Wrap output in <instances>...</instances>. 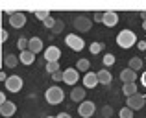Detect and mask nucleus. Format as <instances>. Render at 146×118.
<instances>
[{
    "instance_id": "38",
    "label": "nucleus",
    "mask_w": 146,
    "mask_h": 118,
    "mask_svg": "<svg viewBox=\"0 0 146 118\" xmlns=\"http://www.w3.org/2000/svg\"><path fill=\"white\" fill-rule=\"evenodd\" d=\"M6 79H7V76L4 72H0V81H6Z\"/></svg>"
},
{
    "instance_id": "28",
    "label": "nucleus",
    "mask_w": 146,
    "mask_h": 118,
    "mask_svg": "<svg viewBox=\"0 0 146 118\" xmlns=\"http://www.w3.org/2000/svg\"><path fill=\"white\" fill-rule=\"evenodd\" d=\"M120 118H133V111H131V109H128V107L120 109Z\"/></svg>"
},
{
    "instance_id": "29",
    "label": "nucleus",
    "mask_w": 146,
    "mask_h": 118,
    "mask_svg": "<svg viewBox=\"0 0 146 118\" xmlns=\"http://www.w3.org/2000/svg\"><path fill=\"white\" fill-rule=\"evenodd\" d=\"M35 17L37 18H39V20H46V18L50 17V11H35Z\"/></svg>"
},
{
    "instance_id": "4",
    "label": "nucleus",
    "mask_w": 146,
    "mask_h": 118,
    "mask_svg": "<svg viewBox=\"0 0 146 118\" xmlns=\"http://www.w3.org/2000/svg\"><path fill=\"white\" fill-rule=\"evenodd\" d=\"M74 28L78 30V32H89V30L93 28V20H91L87 15H78V17L74 18Z\"/></svg>"
},
{
    "instance_id": "39",
    "label": "nucleus",
    "mask_w": 146,
    "mask_h": 118,
    "mask_svg": "<svg viewBox=\"0 0 146 118\" xmlns=\"http://www.w3.org/2000/svg\"><path fill=\"white\" fill-rule=\"evenodd\" d=\"M141 18H143V20H146V11H141Z\"/></svg>"
},
{
    "instance_id": "1",
    "label": "nucleus",
    "mask_w": 146,
    "mask_h": 118,
    "mask_svg": "<svg viewBox=\"0 0 146 118\" xmlns=\"http://www.w3.org/2000/svg\"><path fill=\"white\" fill-rule=\"evenodd\" d=\"M135 43H137V37H135V32H131V30H122L117 35V44L122 48H131Z\"/></svg>"
},
{
    "instance_id": "6",
    "label": "nucleus",
    "mask_w": 146,
    "mask_h": 118,
    "mask_svg": "<svg viewBox=\"0 0 146 118\" xmlns=\"http://www.w3.org/2000/svg\"><path fill=\"white\" fill-rule=\"evenodd\" d=\"M94 111H96V105H94L93 102H89V100H83L82 103H80V107H78L80 116H83V118H91L94 115Z\"/></svg>"
},
{
    "instance_id": "21",
    "label": "nucleus",
    "mask_w": 146,
    "mask_h": 118,
    "mask_svg": "<svg viewBox=\"0 0 146 118\" xmlns=\"http://www.w3.org/2000/svg\"><path fill=\"white\" fill-rule=\"evenodd\" d=\"M128 68H131L133 72L141 70V68H143V59H141V57H131V59H129V67Z\"/></svg>"
},
{
    "instance_id": "20",
    "label": "nucleus",
    "mask_w": 146,
    "mask_h": 118,
    "mask_svg": "<svg viewBox=\"0 0 146 118\" xmlns=\"http://www.w3.org/2000/svg\"><path fill=\"white\" fill-rule=\"evenodd\" d=\"M122 92H124L126 96H133V94H137V85L135 83H124Z\"/></svg>"
},
{
    "instance_id": "14",
    "label": "nucleus",
    "mask_w": 146,
    "mask_h": 118,
    "mask_svg": "<svg viewBox=\"0 0 146 118\" xmlns=\"http://www.w3.org/2000/svg\"><path fill=\"white\" fill-rule=\"evenodd\" d=\"M83 85H85V89H94V87L98 85L96 72H87V74L83 76Z\"/></svg>"
},
{
    "instance_id": "13",
    "label": "nucleus",
    "mask_w": 146,
    "mask_h": 118,
    "mask_svg": "<svg viewBox=\"0 0 146 118\" xmlns=\"http://www.w3.org/2000/svg\"><path fill=\"white\" fill-rule=\"evenodd\" d=\"M28 50L32 52L33 55L39 54V52H43V41H41L39 37H32V39H28Z\"/></svg>"
},
{
    "instance_id": "26",
    "label": "nucleus",
    "mask_w": 146,
    "mask_h": 118,
    "mask_svg": "<svg viewBox=\"0 0 146 118\" xmlns=\"http://www.w3.org/2000/svg\"><path fill=\"white\" fill-rule=\"evenodd\" d=\"M102 48H104V44L102 43H93L91 44V54H100V52H102Z\"/></svg>"
},
{
    "instance_id": "12",
    "label": "nucleus",
    "mask_w": 146,
    "mask_h": 118,
    "mask_svg": "<svg viewBox=\"0 0 146 118\" xmlns=\"http://www.w3.org/2000/svg\"><path fill=\"white\" fill-rule=\"evenodd\" d=\"M15 111H17V105H15L13 102H6V103L0 105V116H4V118L13 116Z\"/></svg>"
},
{
    "instance_id": "10",
    "label": "nucleus",
    "mask_w": 146,
    "mask_h": 118,
    "mask_svg": "<svg viewBox=\"0 0 146 118\" xmlns=\"http://www.w3.org/2000/svg\"><path fill=\"white\" fill-rule=\"evenodd\" d=\"M80 79V74L76 68H67V70H63V81L67 83V85H76Z\"/></svg>"
},
{
    "instance_id": "3",
    "label": "nucleus",
    "mask_w": 146,
    "mask_h": 118,
    "mask_svg": "<svg viewBox=\"0 0 146 118\" xmlns=\"http://www.w3.org/2000/svg\"><path fill=\"white\" fill-rule=\"evenodd\" d=\"M65 44H67L70 50H76V52H80V50H83V48H85L83 39H82V37H78L76 33H70V35L65 37Z\"/></svg>"
},
{
    "instance_id": "18",
    "label": "nucleus",
    "mask_w": 146,
    "mask_h": 118,
    "mask_svg": "<svg viewBox=\"0 0 146 118\" xmlns=\"http://www.w3.org/2000/svg\"><path fill=\"white\" fill-rule=\"evenodd\" d=\"M70 100L72 102H83L85 100V89H80V87L72 89L70 90Z\"/></svg>"
},
{
    "instance_id": "15",
    "label": "nucleus",
    "mask_w": 146,
    "mask_h": 118,
    "mask_svg": "<svg viewBox=\"0 0 146 118\" xmlns=\"http://www.w3.org/2000/svg\"><path fill=\"white\" fill-rule=\"evenodd\" d=\"M96 78H98V83H102V85H109L111 79H113V76H111V72L107 70V68H102V70L96 72Z\"/></svg>"
},
{
    "instance_id": "16",
    "label": "nucleus",
    "mask_w": 146,
    "mask_h": 118,
    "mask_svg": "<svg viewBox=\"0 0 146 118\" xmlns=\"http://www.w3.org/2000/svg\"><path fill=\"white\" fill-rule=\"evenodd\" d=\"M120 79L124 83H135L137 79V72H133L131 68H124V70L120 72Z\"/></svg>"
},
{
    "instance_id": "41",
    "label": "nucleus",
    "mask_w": 146,
    "mask_h": 118,
    "mask_svg": "<svg viewBox=\"0 0 146 118\" xmlns=\"http://www.w3.org/2000/svg\"><path fill=\"white\" fill-rule=\"evenodd\" d=\"M143 30H146V20H143Z\"/></svg>"
},
{
    "instance_id": "32",
    "label": "nucleus",
    "mask_w": 146,
    "mask_h": 118,
    "mask_svg": "<svg viewBox=\"0 0 146 118\" xmlns=\"http://www.w3.org/2000/svg\"><path fill=\"white\" fill-rule=\"evenodd\" d=\"M52 79H54V81H61V79H63V72H61V70L54 72V74H52Z\"/></svg>"
},
{
    "instance_id": "9",
    "label": "nucleus",
    "mask_w": 146,
    "mask_h": 118,
    "mask_svg": "<svg viewBox=\"0 0 146 118\" xmlns=\"http://www.w3.org/2000/svg\"><path fill=\"white\" fill-rule=\"evenodd\" d=\"M44 59H46V63H59L61 50L57 46H48L46 50H44Z\"/></svg>"
},
{
    "instance_id": "31",
    "label": "nucleus",
    "mask_w": 146,
    "mask_h": 118,
    "mask_svg": "<svg viewBox=\"0 0 146 118\" xmlns=\"http://www.w3.org/2000/svg\"><path fill=\"white\" fill-rule=\"evenodd\" d=\"M54 22H56V18H54V17H48L46 20H44V28L52 30V28H54Z\"/></svg>"
},
{
    "instance_id": "37",
    "label": "nucleus",
    "mask_w": 146,
    "mask_h": 118,
    "mask_svg": "<svg viewBox=\"0 0 146 118\" xmlns=\"http://www.w3.org/2000/svg\"><path fill=\"white\" fill-rule=\"evenodd\" d=\"M56 118H70V115H68V113H59Z\"/></svg>"
},
{
    "instance_id": "33",
    "label": "nucleus",
    "mask_w": 146,
    "mask_h": 118,
    "mask_svg": "<svg viewBox=\"0 0 146 118\" xmlns=\"http://www.w3.org/2000/svg\"><path fill=\"white\" fill-rule=\"evenodd\" d=\"M137 48L139 50H146V41H137Z\"/></svg>"
},
{
    "instance_id": "23",
    "label": "nucleus",
    "mask_w": 146,
    "mask_h": 118,
    "mask_svg": "<svg viewBox=\"0 0 146 118\" xmlns=\"http://www.w3.org/2000/svg\"><path fill=\"white\" fill-rule=\"evenodd\" d=\"M63 30H65V22L63 20H56V22H54V28H52V33H54V35H59Z\"/></svg>"
},
{
    "instance_id": "42",
    "label": "nucleus",
    "mask_w": 146,
    "mask_h": 118,
    "mask_svg": "<svg viewBox=\"0 0 146 118\" xmlns=\"http://www.w3.org/2000/svg\"><path fill=\"white\" fill-rule=\"evenodd\" d=\"M46 118H56V116H46Z\"/></svg>"
},
{
    "instance_id": "30",
    "label": "nucleus",
    "mask_w": 146,
    "mask_h": 118,
    "mask_svg": "<svg viewBox=\"0 0 146 118\" xmlns=\"http://www.w3.org/2000/svg\"><path fill=\"white\" fill-rule=\"evenodd\" d=\"M111 115H113V109H111L109 105H104V107H102V116H107V118H109Z\"/></svg>"
},
{
    "instance_id": "11",
    "label": "nucleus",
    "mask_w": 146,
    "mask_h": 118,
    "mask_svg": "<svg viewBox=\"0 0 146 118\" xmlns=\"http://www.w3.org/2000/svg\"><path fill=\"white\" fill-rule=\"evenodd\" d=\"M102 22L106 26H109V28H113V26H117V22H118V15L115 13V11H104Z\"/></svg>"
},
{
    "instance_id": "7",
    "label": "nucleus",
    "mask_w": 146,
    "mask_h": 118,
    "mask_svg": "<svg viewBox=\"0 0 146 118\" xmlns=\"http://www.w3.org/2000/svg\"><path fill=\"white\" fill-rule=\"evenodd\" d=\"M126 103H128V109H131V111H139V109H143V105H144V96L137 92V94H133V96H128Z\"/></svg>"
},
{
    "instance_id": "22",
    "label": "nucleus",
    "mask_w": 146,
    "mask_h": 118,
    "mask_svg": "<svg viewBox=\"0 0 146 118\" xmlns=\"http://www.w3.org/2000/svg\"><path fill=\"white\" fill-rule=\"evenodd\" d=\"M89 67H91L89 59H80L78 65H76V70L78 72H89Z\"/></svg>"
},
{
    "instance_id": "35",
    "label": "nucleus",
    "mask_w": 146,
    "mask_h": 118,
    "mask_svg": "<svg viewBox=\"0 0 146 118\" xmlns=\"http://www.w3.org/2000/svg\"><path fill=\"white\" fill-rule=\"evenodd\" d=\"M6 102H7V98H6V94H4V92H2V90H0V105H2V103H6Z\"/></svg>"
},
{
    "instance_id": "36",
    "label": "nucleus",
    "mask_w": 146,
    "mask_h": 118,
    "mask_svg": "<svg viewBox=\"0 0 146 118\" xmlns=\"http://www.w3.org/2000/svg\"><path fill=\"white\" fill-rule=\"evenodd\" d=\"M6 39H7V32H4V30H2V32H0V41L4 43Z\"/></svg>"
},
{
    "instance_id": "17",
    "label": "nucleus",
    "mask_w": 146,
    "mask_h": 118,
    "mask_svg": "<svg viewBox=\"0 0 146 118\" xmlns=\"http://www.w3.org/2000/svg\"><path fill=\"white\" fill-rule=\"evenodd\" d=\"M19 61H21L22 65H32L33 61H35V55H33L30 50H24V52L19 54Z\"/></svg>"
},
{
    "instance_id": "40",
    "label": "nucleus",
    "mask_w": 146,
    "mask_h": 118,
    "mask_svg": "<svg viewBox=\"0 0 146 118\" xmlns=\"http://www.w3.org/2000/svg\"><path fill=\"white\" fill-rule=\"evenodd\" d=\"M143 85L146 87V72H144V74H143Z\"/></svg>"
},
{
    "instance_id": "24",
    "label": "nucleus",
    "mask_w": 146,
    "mask_h": 118,
    "mask_svg": "<svg viewBox=\"0 0 146 118\" xmlns=\"http://www.w3.org/2000/svg\"><path fill=\"white\" fill-rule=\"evenodd\" d=\"M102 61H104V68H106V67H111V65H115V55L113 54H106Z\"/></svg>"
},
{
    "instance_id": "19",
    "label": "nucleus",
    "mask_w": 146,
    "mask_h": 118,
    "mask_svg": "<svg viewBox=\"0 0 146 118\" xmlns=\"http://www.w3.org/2000/svg\"><path fill=\"white\" fill-rule=\"evenodd\" d=\"M4 63H6L7 68H15V67H17V63H19V57H17V55H13V54H7L6 57H4Z\"/></svg>"
},
{
    "instance_id": "5",
    "label": "nucleus",
    "mask_w": 146,
    "mask_h": 118,
    "mask_svg": "<svg viewBox=\"0 0 146 118\" xmlns=\"http://www.w3.org/2000/svg\"><path fill=\"white\" fill-rule=\"evenodd\" d=\"M4 83H6V89L9 90V92H19V90L22 89V78H21V76H17V74L7 76V79Z\"/></svg>"
},
{
    "instance_id": "27",
    "label": "nucleus",
    "mask_w": 146,
    "mask_h": 118,
    "mask_svg": "<svg viewBox=\"0 0 146 118\" xmlns=\"http://www.w3.org/2000/svg\"><path fill=\"white\" fill-rule=\"evenodd\" d=\"M17 46L21 48V52L28 50V39H26V37H21V39H19V43H17Z\"/></svg>"
},
{
    "instance_id": "8",
    "label": "nucleus",
    "mask_w": 146,
    "mask_h": 118,
    "mask_svg": "<svg viewBox=\"0 0 146 118\" xmlns=\"http://www.w3.org/2000/svg\"><path fill=\"white\" fill-rule=\"evenodd\" d=\"M9 24L11 28H22V26L26 24V15L21 13V11H13V13H9Z\"/></svg>"
},
{
    "instance_id": "25",
    "label": "nucleus",
    "mask_w": 146,
    "mask_h": 118,
    "mask_svg": "<svg viewBox=\"0 0 146 118\" xmlns=\"http://www.w3.org/2000/svg\"><path fill=\"white\" fill-rule=\"evenodd\" d=\"M57 70H61L59 63H46V72L48 74H54V72H57Z\"/></svg>"
},
{
    "instance_id": "34",
    "label": "nucleus",
    "mask_w": 146,
    "mask_h": 118,
    "mask_svg": "<svg viewBox=\"0 0 146 118\" xmlns=\"http://www.w3.org/2000/svg\"><path fill=\"white\" fill-rule=\"evenodd\" d=\"M102 15H104V13H94L93 20H94V22H102Z\"/></svg>"
},
{
    "instance_id": "2",
    "label": "nucleus",
    "mask_w": 146,
    "mask_h": 118,
    "mask_svg": "<svg viewBox=\"0 0 146 118\" xmlns=\"http://www.w3.org/2000/svg\"><path fill=\"white\" fill-rule=\"evenodd\" d=\"M44 98H46V102L50 105H57V103H61V102L65 100V92H63V89H59V87H48L46 89V92H44Z\"/></svg>"
}]
</instances>
